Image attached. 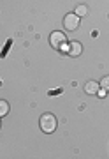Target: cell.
<instances>
[{
  "instance_id": "1",
  "label": "cell",
  "mask_w": 109,
  "mask_h": 159,
  "mask_svg": "<svg viewBox=\"0 0 109 159\" xmlns=\"http://www.w3.org/2000/svg\"><path fill=\"white\" fill-rule=\"evenodd\" d=\"M39 125L40 129L44 131V133H55L57 129V119H55V115L53 113H42L40 115V120H39Z\"/></svg>"
},
{
  "instance_id": "2",
  "label": "cell",
  "mask_w": 109,
  "mask_h": 159,
  "mask_svg": "<svg viewBox=\"0 0 109 159\" xmlns=\"http://www.w3.org/2000/svg\"><path fill=\"white\" fill-rule=\"evenodd\" d=\"M78 27H79V16L76 12L65 14V18H63V29L69 30V32H74V30H78Z\"/></svg>"
},
{
  "instance_id": "3",
  "label": "cell",
  "mask_w": 109,
  "mask_h": 159,
  "mask_svg": "<svg viewBox=\"0 0 109 159\" xmlns=\"http://www.w3.org/2000/svg\"><path fill=\"white\" fill-rule=\"evenodd\" d=\"M49 43H51V46L55 50H62L63 46L67 44V37H65L63 32H53L49 35Z\"/></svg>"
},
{
  "instance_id": "4",
  "label": "cell",
  "mask_w": 109,
  "mask_h": 159,
  "mask_svg": "<svg viewBox=\"0 0 109 159\" xmlns=\"http://www.w3.org/2000/svg\"><path fill=\"white\" fill-rule=\"evenodd\" d=\"M81 53H83V44L79 41H70L67 44V55L69 57H79Z\"/></svg>"
},
{
  "instance_id": "5",
  "label": "cell",
  "mask_w": 109,
  "mask_h": 159,
  "mask_svg": "<svg viewBox=\"0 0 109 159\" xmlns=\"http://www.w3.org/2000/svg\"><path fill=\"white\" fill-rule=\"evenodd\" d=\"M99 89H100V85H99L97 81H88L85 85V92L88 94V96H95V94H99Z\"/></svg>"
},
{
  "instance_id": "6",
  "label": "cell",
  "mask_w": 109,
  "mask_h": 159,
  "mask_svg": "<svg viewBox=\"0 0 109 159\" xmlns=\"http://www.w3.org/2000/svg\"><path fill=\"white\" fill-rule=\"evenodd\" d=\"M7 113H9V102L0 99V117H6Z\"/></svg>"
},
{
  "instance_id": "7",
  "label": "cell",
  "mask_w": 109,
  "mask_h": 159,
  "mask_svg": "<svg viewBox=\"0 0 109 159\" xmlns=\"http://www.w3.org/2000/svg\"><path fill=\"white\" fill-rule=\"evenodd\" d=\"M76 14H78V16H86V14H88V7L86 6H83V4H81V6H78L76 7Z\"/></svg>"
},
{
  "instance_id": "8",
  "label": "cell",
  "mask_w": 109,
  "mask_h": 159,
  "mask_svg": "<svg viewBox=\"0 0 109 159\" xmlns=\"http://www.w3.org/2000/svg\"><path fill=\"white\" fill-rule=\"evenodd\" d=\"M99 85L102 87L106 92H109V76H104V78L100 80V83H99Z\"/></svg>"
},
{
  "instance_id": "9",
  "label": "cell",
  "mask_w": 109,
  "mask_h": 159,
  "mask_svg": "<svg viewBox=\"0 0 109 159\" xmlns=\"http://www.w3.org/2000/svg\"><path fill=\"white\" fill-rule=\"evenodd\" d=\"M0 127H2V125H0Z\"/></svg>"
}]
</instances>
